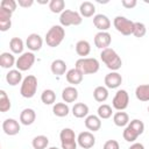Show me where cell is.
I'll use <instances>...</instances> for the list:
<instances>
[{"label": "cell", "mask_w": 149, "mask_h": 149, "mask_svg": "<svg viewBox=\"0 0 149 149\" xmlns=\"http://www.w3.org/2000/svg\"><path fill=\"white\" fill-rule=\"evenodd\" d=\"M100 58L102 61V63L112 71H116L121 68L122 65V61L120 58V56L116 54V51L112 48H106L104 50H101L100 52Z\"/></svg>", "instance_id": "cell-1"}, {"label": "cell", "mask_w": 149, "mask_h": 149, "mask_svg": "<svg viewBox=\"0 0 149 149\" xmlns=\"http://www.w3.org/2000/svg\"><path fill=\"white\" fill-rule=\"evenodd\" d=\"M143 130H144V123L139 119H134L126 126L122 136L127 142H135L136 139L143 133Z\"/></svg>", "instance_id": "cell-2"}, {"label": "cell", "mask_w": 149, "mask_h": 149, "mask_svg": "<svg viewBox=\"0 0 149 149\" xmlns=\"http://www.w3.org/2000/svg\"><path fill=\"white\" fill-rule=\"evenodd\" d=\"M65 37V30L61 24H55L52 26L45 34V43L50 48H56L58 47Z\"/></svg>", "instance_id": "cell-3"}, {"label": "cell", "mask_w": 149, "mask_h": 149, "mask_svg": "<svg viewBox=\"0 0 149 149\" xmlns=\"http://www.w3.org/2000/svg\"><path fill=\"white\" fill-rule=\"evenodd\" d=\"M76 69H78L83 74H93L99 71L100 64L97 58L92 57H85V58H79L76 61Z\"/></svg>", "instance_id": "cell-4"}, {"label": "cell", "mask_w": 149, "mask_h": 149, "mask_svg": "<svg viewBox=\"0 0 149 149\" xmlns=\"http://www.w3.org/2000/svg\"><path fill=\"white\" fill-rule=\"evenodd\" d=\"M36 91H37V78L33 74H28L26 78H23L21 83L20 93L23 98L30 99L35 95Z\"/></svg>", "instance_id": "cell-5"}, {"label": "cell", "mask_w": 149, "mask_h": 149, "mask_svg": "<svg viewBox=\"0 0 149 149\" xmlns=\"http://www.w3.org/2000/svg\"><path fill=\"white\" fill-rule=\"evenodd\" d=\"M59 22L62 27H69V26H79L83 22V16L80 13L71 9H65L59 15Z\"/></svg>", "instance_id": "cell-6"}, {"label": "cell", "mask_w": 149, "mask_h": 149, "mask_svg": "<svg viewBox=\"0 0 149 149\" xmlns=\"http://www.w3.org/2000/svg\"><path fill=\"white\" fill-rule=\"evenodd\" d=\"M134 21L127 19L126 16H121V15H118L114 17L113 20V24H114V28L121 33L122 35L125 36H129L133 34L134 31Z\"/></svg>", "instance_id": "cell-7"}, {"label": "cell", "mask_w": 149, "mask_h": 149, "mask_svg": "<svg viewBox=\"0 0 149 149\" xmlns=\"http://www.w3.org/2000/svg\"><path fill=\"white\" fill-rule=\"evenodd\" d=\"M62 149H77V137L71 128H63L59 133Z\"/></svg>", "instance_id": "cell-8"}, {"label": "cell", "mask_w": 149, "mask_h": 149, "mask_svg": "<svg viewBox=\"0 0 149 149\" xmlns=\"http://www.w3.org/2000/svg\"><path fill=\"white\" fill-rule=\"evenodd\" d=\"M35 63V55L31 51L23 52L19 58L16 59L15 66L17 68L19 71H28Z\"/></svg>", "instance_id": "cell-9"}, {"label": "cell", "mask_w": 149, "mask_h": 149, "mask_svg": "<svg viewBox=\"0 0 149 149\" xmlns=\"http://www.w3.org/2000/svg\"><path fill=\"white\" fill-rule=\"evenodd\" d=\"M129 104V95L128 92L126 90H118L113 100H112V105L116 111H123L128 107Z\"/></svg>", "instance_id": "cell-10"}, {"label": "cell", "mask_w": 149, "mask_h": 149, "mask_svg": "<svg viewBox=\"0 0 149 149\" xmlns=\"http://www.w3.org/2000/svg\"><path fill=\"white\" fill-rule=\"evenodd\" d=\"M77 143L83 149H90L95 144V137L91 132H81L77 136Z\"/></svg>", "instance_id": "cell-11"}, {"label": "cell", "mask_w": 149, "mask_h": 149, "mask_svg": "<svg viewBox=\"0 0 149 149\" xmlns=\"http://www.w3.org/2000/svg\"><path fill=\"white\" fill-rule=\"evenodd\" d=\"M112 42V36L108 31H98L94 36V44L99 49H106L109 48V44Z\"/></svg>", "instance_id": "cell-12"}, {"label": "cell", "mask_w": 149, "mask_h": 149, "mask_svg": "<svg viewBox=\"0 0 149 149\" xmlns=\"http://www.w3.org/2000/svg\"><path fill=\"white\" fill-rule=\"evenodd\" d=\"M2 130L5 134H7L9 136H14V135L19 134V132H20V123L15 119L8 118L2 122Z\"/></svg>", "instance_id": "cell-13"}, {"label": "cell", "mask_w": 149, "mask_h": 149, "mask_svg": "<svg viewBox=\"0 0 149 149\" xmlns=\"http://www.w3.org/2000/svg\"><path fill=\"white\" fill-rule=\"evenodd\" d=\"M104 81H105V85L107 88H118L122 83V77L119 72L112 71L105 76Z\"/></svg>", "instance_id": "cell-14"}, {"label": "cell", "mask_w": 149, "mask_h": 149, "mask_svg": "<svg viewBox=\"0 0 149 149\" xmlns=\"http://www.w3.org/2000/svg\"><path fill=\"white\" fill-rule=\"evenodd\" d=\"M26 45L28 47V49L31 52L33 51H38V50H41V48L43 45V40L38 34L33 33V34L28 35V37L26 40Z\"/></svg>", "instance_id": "cell-15"}, {"label": "cell", "mask_w": 149, "mask_h": 149, "mask_svg": "<svg viewBox=\"0 0 149 149\" xmlns=\"http://www.w3.org/2000/svg\"><path fill=\"white\" fill-rule=\"evenodd\" d=\"M93 24L100 31H107L111 27V21L105 14H95L93 16Z\"/></svg>", "instance_id": "cell-16"}, {"label": "cell", "mask_w": 149, "mask_h": 149, "mask_svg": "<svg viewBox=\"0 0 149 149\" xmlns=\"http://www.w3.org/2000/svg\"><path fill=\"white\" fill-rule=\"evenodd\" d=\"M12 12L0 7V30L1 31H7L10 26H12Z\"/></svg>", "instance_id": "cell-17"}, {"label": "cell", "mask_w": 149, "mask_h": 149, "mask_svg": "<svg viewBox=\"0 0 149 149\" xmlns=\"http://www.w3.org/2000/svg\"><path fill=\"white\" fill-rule=\"evenodd\" d=\"M65 78L68 80V83L72 84V85H78L83 81V78H84V74L76 68L73 69H70L66 71L65 73Z\"/></svg>", "instance_id": "cell-18"}, {"label": "cell", "mask_w": 149, "mask_h": 149, "mask_svg": "<svg viewBox=\"0 0 149 149\" xmlns=\"http://www.w3.org/2000/svg\"><path fill=\"white\" fill-rule=\"evenodd\" d=\"M36 120V113L33 108H24L20 113V122L24 126H30Z\"/></svg>", "instance_id": "cell-19"}, {"label": "cell", "mask_w": 149, "mask_h": 149, "mask_svg": "<svg viewBox=\"0 0 149 149\" xmlns=\"http://www.w3.org/2000/svg\"><path fill=\"white\" fill-rule=\"evenodd\" d=\"M85 127L91 132H97L101 128V119L98 115H87L85 118Z\"/></svg>", "instance_id": "cell-20"}, {"label": "cell", "mask_w": 149, "mask_h": 149, "mask_svg": "<svg viewBox=\"0 0 149 149\" xmlns=\"http://www.w3.org/2000/svg\"><path fill=\"white\" fill-rule=\"evenodd\" d=\"M62 99L65 102H74L78 99V90L74 86H66L62 91Z\"/></svg>", "instance_id": "cell-21"}, {"label": "cell", "mask_w": 149, "mask_h": 149, "mask_svg": "<svg viewBox=\"0 0 149 149\" xmlns=\"http://www.w3.org/2000/svg\"><path fill=\"white\" fill-rule=\"evenodd\" d=\"M22 73L21 71L16 70H9L6 74V81L10 85V86H16L22 81Z\"/></svg>", "instance_id": "cell-22"}, {"label": "cell", "mask_w": 149, "mask_h": 149, "mask_svg": "<svg viewBox=\"0 0 149 149\" xmlns=\"http://www.w3.org/2000/svg\"><path fill=\"white\" fill-rule=\"evenodd\" d=\"M79 13L84 17H91L95 13V6L91 1H84L79 6Z\"/></svg>", "instance_id": "cell-23"}, {"label": "cell", "mask_w": 149, "mask_h": 149, "mask_svg": "<svg viewBox=\"0 0 149 149\" xmlns=\"http://www.w3.org/2000/svg\"><path fill=\"white\" fill-rule=\"evenodd\" d=\"M50 70L54 74L62 76V74L66 73V63L63 59H55V61H52V63L50 65Z\"/></svg>", "instance_id": "cell-24"}, {"label": "cell", "mask_w": 149, "mask_h": 149, "mask_svg": "<svg viewBox=\"0 0 149 149\" xmlns=\"http://www.w3.org/2000/svg\"><path fill=\"white\" fill-rule=\"evenodd\" d=\"M72 114L78 119L86 118L88 115V106L84 102H77L72 107Z\"/></svg>", "instance_id": "cell-25"}, {"label": "cell", "mask_w": 149, "mask_h": 149, "mask_svg": "<svg viewBox=\"0 0 149 149\" xmlns=\"http://www.w3.org/2000/svg\"><path fill=\"white\" fill-rule=\"evenodd\" d=\"M76 52L81 56V58H85V56H87L91 52V44L88 41L86 40H80L76 43Z\"/></svg>", "instance_id": "cell-26"}, {"label": "cell", "mask_w": 149, "mask_h": 149, "mask_svg": "<svg viewBox=\"0 0 149 149\" xmlns=\"http://www.w3.org/2000/svg\"><path fill=\"white\" fill-rule=\"evenodd\" d=\"M15 63H16V59H15V57H14L13 54L5 51V52H2V54L0 55V65H1V68H3V69H9V68H12Z\"/></svg>", "instance_id": "cell-27"}, {"label": "cell", "mask_w": 149, "mask_h": 149, "mask_svg": "<svg viewBox=\"0 0 149 149\" xmlns=\"http://www.w3.org/2000/svg\"><path fill=\"white\" fill-rule=\"evenodd\" d=\"M113 122L118 127H125L129 123V115L126 112L119 111L113 115Z\"/></svg>", "instance_id": "cell-28"}, {"label": "cell", "mask_w": 149, "mask_h": 149, "mask_svg": "<svg viewBox=\"0 0 149 149\" xmlns=\"http://www.w3.org/2000/svg\"><path fill=\"white\" fill-rule=\"evenodd\" d=\"M135 97L140 101H149V84L139 85L135 88Z\"/></svg>", "instance_id": "cell-29"}, {"label": "cell", "mask_w": 149, "mask_h": 149, "mask_svg": "<svg viewBox=\"0 0 149 149\" xmlns=\"http://www.w3.org/2000/svg\"><path fill=\"white\" fill-rule=\"evenodd\" d=\"M93 98L98 102H104L108 98V90L105 86H97L93 90Z\"/></svg>", "instance_id": "cell-30"}, {"label": "cell", "mask_w": 149, "mask_h": 149, "mask_svg": "<svg viewBox=\"0 0 149 149\" xmlns=\"http://www.w3.org/2000/svg\"><path fill=\"white\" fill-rule=\"evenodd\" d=\"M70 108L65 102H56L52 107V113L58 118H64L69 114Z\"/></svg>", "instance_id": "cell-31"}, {"label": "cell", "mask_w": 149, "mask_h": 149, "mask_svg": "<svg viewBox=\"0 0 149 149\" xmlns=\"http://www.w3.org/2000/svg\"><path fill=\"white\" fill-rule=\"evenodd\" d=\"M23 48H24V44H23V41L20 38V37H13L10 38L9 41V49L13 54H23Z\"/></svg>", "instance_id": "cell-32"}, {"label": "cell", "mask_w": 149, "mask_h": 149, "mask_svg": "<svg viewBox=\"0 0 149 149\" xmlns=\"http://www.w3.org/2000/svg\"><path fill=\"white\" fill-rule=\"evenodd\" d=\"M48 144H49V139L45 135H37L31 141V146L34 149H45Z\"/></svg>", "instance_id": "cell-33"}, {"label": "cell", "mask_w": 149, "mask_h": 149, "mask_svg": "<svg viewBox=\"0 0 149 149\" xmlns=\"http://www.w3.org/2000/svg\"><path fill=\"white\" fill-rule=\"evenodd\" d=\"M41 100L44 105H52L56 101V93L51 88H47L41 94Z\"/></svg>", "instance_id": "cell-34"}, {"label": "cell", "mask_w": 149, "mask_h": 149, "mask_svg": "<svg viewBox=\"0 0 149 149\" xmlns=\"http://www.w3.org/2000/svg\"><path fill=\"white\" fill-rule=\"evenodd\" d=\"M12 107V104H10V99L8 98L6 91L3 90H0V112L5 113L7 111H9Z\"/></svg>", "instance_id": "cell-35"}, {"label": "cell", "mask_w": 149, "mask_h": 149, "mask_svg": "<svg viewBox=\"0 0 149 149\" xmlns=\"http://www.w3.org/2000/svg\"><path fill=\"white\" fill-rule=\"evenodd\" d=\"M65 2L64 0H51L49 2V9L52 12V13H63L65 9Z\"/></svg>", "instance_id": "cell-36"}, {"label": "cell", "mask_w": 149, "mask_h": 149, "mask_svg": "<svg viewBox=\"0 0 149 149\" xmlns=\"http://www.w3.org/2000/svg\"><path fill=\"white\" fill-rule=\"evenodd\" d=\"M97 113H98V116L100 118V119H109L111 116H112V107L109 106V105H107V104H102V105H100L99 107H98V111H97Z\"/></svg>", "instance_id": "cell-37"}, {"label": "cell", "mask_w": 149, "mask_h": 149, "mask_svg": "<svg viewBox=\"0 0 149 149\" xmlns=\"http://www.w3.org/2000/svg\"><path fill=\"white\" fill-rule=\"evenodd\" d=\"M147 33V28L144 26V23L142 22H135L134 23V31H133V35L136 36V37H143Z\"/></svg>", "instance_id": "cell-38"}, {"label": "cell", "mask_w": 149, "mask_h": 149, "mask_svg": "<svg viewBox=\"0 0 149 149\" xmlns=\"http://www.w3.org/2000/svg\"><path fill=\"white\" fill-rule=\"evenodd\" d=\"M16 6H17V2H16L15 0H2L1 3H0V7L6 8V9H8V10H10L12 13L15 12Z\"/></svg>", "instance_id": "cell-39"}, {"label": "cell", "mask_w": 149, "mask_h": 149, "mask_svg": "<svg viewBox=\"0 0 149 149\" xmlns=\"http://www.w3.org/2000/svg\"><path fill=\"white\" fill-rule=\"evenodd\" d=\"M102 149H120V144L115 140H108L104 143Z\"/></svg>", "instance_id": "cell-40"}, {"label": "cell", "mask_w": 149, "mask_h": 149, "mask_svg": "<svg viewBox=\"0 0 149 149\" xmlns=\"http://www.w3.org/2000/svg\"><path fill=\"white\" fill-rule=\"evenodd\" d=\"M121 5H122L125 8L130 9V8H134V7L137 5V1H136V0H122V1H121Z\"/></svg>", "instance_id": "cell-41"}, {"label": "cell", "mask_w": 149, "mask_h": 149, "mask_svg": "<svg viewBox=\"0 0 149 149\" xmlns=\"http://www.w3.org/2000/svg\"><path fill=\"white\" fill-rule=\"evenodd\" d=\"M17 3H19V6H21L23 8H28L34 3V1L33 0H19Z\"/></svg>", "instance_id": "cell-42"}, {"label": "cell", "mask_w": 149, "mask_h": 149, "mask_svg": "<svg viewBox=\"0 0 149 149\" xmlns=\"http://www.w3.org/2000/svg\"><path fill=\"white\" fill-rule=\"evenodd\" d=\"M128 149H144V146H143L142 143L136 142V143H133Z\"/></svg>", "instance_id": "cell-43"}, {"label": "cell", "mask_w": 149, "mask_h": 149, "mask_svg": "<svg viewBox=\"0 0 149 149\" xmlns=\"http://www.w3.org/2000/svg\"><path fill=\"white\" fill-rule=\"evenodd\" d=\"M47 149H58L57 147H50V148H47Z\"/></svg>", "instance_id": "cell-44"}, {"label": "cell", "mask_w": 149, "mask_h": 149, "mask_svg": "<svg viewBox=\"0 0 149 149\" xmlns=\"http://www.w3.org/2000/svg\"><path fill=\"white\" fill-rule=\"evenodd\" d=\"M148 112H149V106H148Z\"/></svg>", "instance_id": "cell-45"}]
</instances>
